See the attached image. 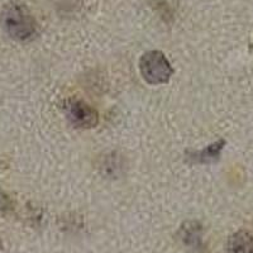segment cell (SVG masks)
I'll return each mask as SVG.
<instances>
[{
	"label": "cell",
	"mask_w": 253,
	"mask_h": 253,
	"mask_svg": "<svg viewBox=\"0 0 253 253\" xmlns=\"http://www.w3.org/2000/svg\"><path fill=\"white\" fill-rule=\"evenodd\" d=\"M225 146V141L220 139V141L215 142V143L210 144V146L205 147L202 151H195V152H189V158L193 162L196 164H210V162L216 161L220 157V153Z\"/></svg>",
	"instance_id": "5b68a950"
},
{
	"label": "cell",
	"mask_w": 253,
	"mask_h": 253,
	"mask_svg": "<svg viewBox=\"0 0 253 253\" xmlns=\"http://www.w3.org/2000/svg\"><path fill=\"white\" fill-rule=\"evenodd\" d=\"M1 247H3V245H1V241H0V250H1Z\"/></svg>",
	"instance_id": "52a82bcc"
},
{
	"label": "cell",
	"mask_w": 253,
	"mask_h": 253,
	"mask_svg": "<svg viewBox=\"0 0 253 253\" xmlns=\"http://www.w3.org/2000/svg\"><path fill=\"white\" fill-rule=\"evenodd\" d=\"M63 110L70 123L79 129H90L98 126L99 114L86 101L72 98L65 101Z\"/></svg>",
	"instance_id": "3957f363"
},
{
	"label": "cell",
	"mask_w": 253,
	"mask_h": 253,
	"mask_svg": "<svg viewBox=\"0 0 253 253\" xmlns=\"http://www.w3.org/2000/svg\"><path fill=\"white\" fill-rule=\"evenodd\" d=\"M139 70L144 80L151 85L167 83L175 72L161 51L146 52L139 61Z\"/></svg>",
	"instance_id": "7a4b0ae2"
},
{
	"label": "cell",
	"mask_w": 253,
	"mask_h": 253,
	"mask_svg": "<svg viewBox=\"0 0 253 253\" xmlns=\"http://www.w3.org/2000/svg\"><path fill=\"white\" fill-rule=\"evenodd\" d=\"M1 24L9 36L14 40L26 42L37 35V23L24 4L9 3L1 12Z\"/></svg>",
	"instance_id": "6da1fadb"
},
{
	"label": "cell",
	"mask_w": 253,
	"mask_h": 253,
	"mask_svg": "<svg viewBox=\"0 0 253 253\" xmlns=\"http://www.w3.org/2000/svg\"><path fill=\"white\" fill-rule=\"evenodd\" d=\"M181 239L185 245L193 247L194 250H202V227L195 223V221H190L186 223L184 227L181 228Z\"/></svg>",
	"instance_id": "8992f818"
},
{
	"label": "cell",
	"mask_w": 253,
	"mask_h": 253,
	"mask_svg": "<svg viewBox=\"0 0 253 253\" xmlns=\"http://www.w3.org/2000/svg\"><path fill=\"white\" fill-rule=\"evenodd\" d=\"M227 253H253V232L238 230L227 242Z\"/></svg>",
	"instance_id": "277c9868"
}]
</instances>
